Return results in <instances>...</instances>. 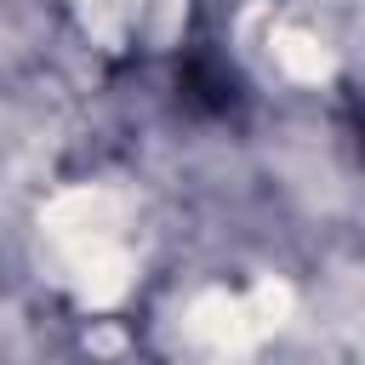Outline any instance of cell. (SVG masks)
<instances>
[{"instance_id":"6da1fadb","label":"cell","mask_w":365,"mask_h":365,"mask_svg":"<svg viewBox=\"0 0 365 365\" xmlns=\"http://www.w3.org/2000/svg\"><path fill=\"white\" fill-rule=\"evenodd\" d=\"M177 80H182V97H188L200 114H228V108L240 103V80H234L217 57H188V63L177 68Z\"/></svg>"}]
</instances>
